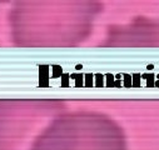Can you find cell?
<instances>
[{
  "label": "cell",
  "instance_id": "cell-3",
  "mask_svg": "<svg viewBox=\"0 0 159 150\" xmlns=\"http://www.w3.org/2000/svg\"><path fill=\"white\" fill-rule=\"evenodd\" d=\"M109 40L119 45L159 46V23L152 19H140L127 29L116 31Z\"/></svg>",
  "mask_w": 159,
  "mask_h": 150
},
{
  "label": "cell",
  "instance_id": "cell-1",
  "mask_svg": "<svg viewBox=\"0 0 159 150\" xmlns=\"http://www.w3.org/2000/svg\"><path fill=\"white\" fill-rule=\"evenodd\" d=\"M97 3H26L15 11V33L21 45L71 46L92 33Z\"/></svg>",
  "mask_w": 159,
  "mask_h": 150
},
{
  "label": "cell",
  "instance_id": "cell-2",
  "mask_svg": "<svg viewBox=\"0 0 159 150\" xmlns=\"http://www.w3.org/2000/svg\"><path fill=\"white\" fill-rule=\"evenodd\" d=\"M30 150H127L122 128L110 118L89 111L57 117Z\"/></svg>",
  "mask_w": 159,
  "mask_h": 150
}]
</instances>
